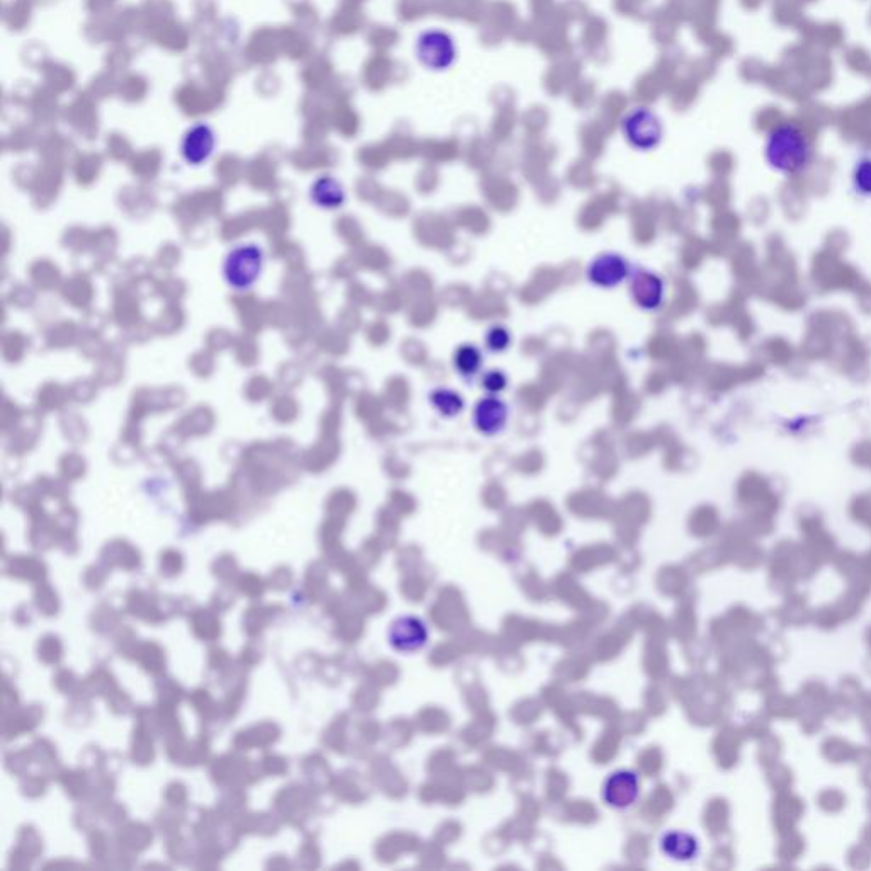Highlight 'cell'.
<instances>
[{
  "mask_svg": "<svg viewBox=\"0 0 871 871\" xmlns=\"http://www.w3.org/2000/svg\"><path fill=\"white\" fill-rule=\"evenodd\" d=\"M764 159L783 176H798L814 160V142L807 130L795 121H780L769 128L764 138Z\"/></svg>",
  "mask_w": 871,
  "mask_h": 871,
  "instance_id": "6da1fadb",
  "label": "cell"
},
{
  "mask_svg": "<svg viewBox=\"0 0 871 871\" xmlns=\"http://www.w3.org/2000/svg\"><path fill=\"white\" fill-rule=\"evenodd\" d=\"M264 251L257 244H240L223 261V278L234 290H249L261 278Z\"/></svg>",
  "mask_w": 871,
  "mask_h": 871,
  "instance_id": "7a4b0ae2",
  "label": "cell"
},
{
  "mask_svg": "<svg viewBox=\"0 0 871 871\" xmlns=\"http://www.w3.org/2000/svg\"><path fill=\"white\" fill-rule=\"evenodd\" d=\"M621 135L638 152H652L664 140V125L650 108H633L621 120Z\"/></svg>",
  "mask_w": 871,
  "mask_h": 871,
  "instance_id": "3957f363",
  "label": "cell"
},
{
  "mask_svg": "<svg viewBox=\"0 0 871 871\" xmlns=\"http://www.w3.org/2000/svg\"><path fill=\"white\" fill-rule=\"evenodd\" d=\"M416 57L422 67L431 72H445L455 65L458 46L445 29L429 28L416 41Z\"/></svg>",
  "mask_w": 871,
  "mask_h": 871,
  "instance_id": "277c9868",
  "label": "cell"
},
{
  "mask_svg": "<svg viewBox=\"0 0 871 871\" xmlns=\"http://www.w3.org/2000/svg\"><path fill=\"white\" fill-rule=\"evenodd\" d=\"M630 274V262L616 252H603L594 257L586 271L587 281L601 290H615L628 281Z\"/></svg>",
  "mask_w": 871,
  "mask_h": 871,
  "instance_id": "5b68a950",
  "label": "cell"
},
{
  "mask_svg": "<svg viewBox=\"0 0 871 871\" xmlns=\"http://www.w3.org/2000/svg\"><path fill=\"white\" fill-rule=\"evenodd\" d=\"M630 297L638 308L655 312L666 300V283L659 274L649 269H635L628 278Z\"/></svg>",
  "mask_w": 871,
  "mask_h": 871,
  "instance_id": "8992f818",
  "label": "cell"
},
{
  "mask_svg": "<svg viewBox=\"0 0 871 871\" xmlns=\"http://www.w3.org/2000/svg\"><path fill=\"white\" fill-rule=\"evenodd\" d=\"M509 405L497 395H487L473 407V426L484 436H496L506 429Z\"/></svg>",
  "mask_w": 871,
  "mask_h": 871,
  "instance_id": "52a82bcc",
  "label": "cell"
},
{
  "mask_svg": "<svg viewBox=\"0 0 871 871\" xmlns=\"http://www.w3.org/2000/svg\"><path fill=\"white\" fill-rule=\"evenodd\" d=\"M640 785L632 771H618L604 783V800L615 809H627L638 798Z\"/></svg>",
  "mask_w": 871,
  "mask_h": 871,
  "instance_id": "ba28073f",
  "label": "cell"
},
{
  "mask_svg": "<svg viewBox=\"0 0 871 871\" xmlns=\"http://www.w3.org/2000/svg\"><path fill=\"white\" fill-rule=\"evenodd\" d=\"M390 642L393 647L402 652H414L424 647L427 642V628L419 618L404 616L393 623L390 628Z\"/></svg>",
  "mask_w": 871,
  "mask_h": 871,
  "instance_id": "9c48e42d",
  "label": "cell"
},
{
  "mask_svg": "<svg viewBox=\"0 0 871 871\" xmlns=\"http://www.w3.org/2000/svg\"><path fill=\"white\" fill-rule=\"evenodd\" d=\"M215 147L213 133L206 126H196L189 131L188 137L184 138L183 155L184 159L188 160L193 166L203 164Z\"/></svg>",
  "mask_w": 871,
  "mask_h": 871,
  "instance_id": "30bf717a",
  "label": "cell"
},
{
  "mask_svg": "<svg viewBox=\"0 0 871 871\" xmlns=\"http://www.w3.org/2000/svg\"><path fill=\"white\" fill-rule=\"evenodd\" d=\"M310 196H312L315 205L324 208V210H337L346 201L344 188L334 177H320L319 181H315L314 186L310 189Z\"/></svg>",
  "mask_w": 871,
  "mask_h": 871,
  "instance_id": "8fae6325",
  "label": "cell"
},
{
  "mask_svg": "<svg viewBox=\"0 0 871 871\" xmlns=\"http://www.w3.org/2000/svg\"><path fill=\"white\" fill-rule=\"evenodd\" d=\"M453 366L462 378L472 380L482 371L484 353L475 344H462L453 353Z\"/></svg>",
  "mask_w": 871,
  "mask_h": 871,
  "instance_id": "7c38bea8",
  "label": "cell"
},
{
  "mask_svg": "<svg viewBox=\"0 0 871 871\" xmlns=\"http://www.w3.org/2000/svg\"><path fill=\"white\" fill-rule=\"evenodd\" d=\"M429 404L445 419H455L465 410V399L456 390L448 387L434 388L429 393Z\"/></svg>",
  "mask_w": 871,
  "mask_h": 871,
  "instance_id": "4fadbf2b",
  "label": "cell"
},
{
  "mask_svg": "<svg viewBox=\"0 0 871 871\" xmlns=\"http://www.w3.org/2000/svg\"><path fill=\"white\" fill-rule=\"evenodd\" d=\"M851 183L856 193L871 198V154H863L856 160L851 174Z\"/></svg>",
  "mask_w": 871,
  "mask_h": 871,
  "instance_id": "5bb4252c",
  "label": "cell"
},
{
  "mask_svg": "<svg viewBox=\"0 0 871 871\" xmlns=\"http://www.w3.org/2000/svg\"><path fill=\"white\" fill-rule=\"evenodd\" d=\"M693 848H695V846L691 843V839H689L688 836H684V834H667V836L662 839V849H664L669 856H672V858H678V860L689 858Z\"/></svg>",
  "mask_w": 871,
  "mask_h": 871,
  "instance_id": "9a60e30c",
  "label": "cell"
},
{
  "mask_svg": "<svg viewBox=\"0 0 871 871\" xmlns=\"http://www.w3.org/2000/svg\"><path fill=\"white\" fill-rule=\"evenodd\" d=\"M511 342H513L511 332L507 331L506 327H502V325L490 327L487 334H485V346H487L490 353H504L511 346Z\"/></svg>",
  "mask_w": 871,
  "mask_h": 871,
  "instance_id": "2e32d148",
  "label": "cell"
},
{
  "mask_svg": "<svg viewBox=\"0 0 871 871\" xmlns=\"http://www.w3.org/2000/svg\"><path fill=\"white\" fill-rule=\"evenodd\" d=\"M480 383H482V388H484L485 392L489 393V395H497V393L506 390L509 378H507L504 371L489 370L485 371L484 375H482Z\"/></svg>",
  "mask_w": 871,
  "mask_h": 871,
  "instance_id": "e0dca14e",
  "label": "cell"
}]
</instances>
